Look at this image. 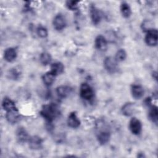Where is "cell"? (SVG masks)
<instances>
[{
    "label": "cell",
    "mask_w": 158,
    "mask_h": 158,
    "mask_svg": "<svg viewBox=\"0 0 158 158\" xmlns=\"http://www.w3.org/2000/svg\"><path fill=\"white\" fill-rule=\"evenodd\" d=\"M2 106L4 110L9 112L10 110L17 109L15 102L9 98H4L2 102Z\"/></svg>",
    "instance_id": "2e32d148"
},
{
    "label": "cell",
    "mask_w": 158,
    "mask_h": 158,
    "mask_svg": "<svg viewBox=\"0 0 158 158\" xmlns=\"http://www.w3.org/2000/svg\"><path fill=\"white\" fill-rule=\"evenodd\" d=\"M131 92L132 96L136 99H139L143 96L144 89L143 88L139 85H133L131 88Z\"/></svg>",
    "instance_id": "4fadbf2b"
},
{
    "label": "cell",
    "mask_w": 158,
    "mask_h": 158,
    "mask_svg": "<svg viewBox=\"0 0 158 158\" xmlns=\"http://www.w3.org/2000/svg\"><path fill=\"white\" fill-rule=\"evenodd\" d=\"M56 76L52 73L51 71L46 72L42 76V80L44 84L48 86L52 85L55 80V77Z\"/></svg>",
    "instance_id": "ffe728a7"
},
{
    "label": "cell",
    "mask_w": 158,
    "mask_h": 158,
    "mask_svg": "<svg viewBox=\"0 0 158 158\" xmlns=\"http://www.w3.org/2000/svg\"><path fill=\"white\" fill-rule=\"evenodd\" d=\"M56 92L57 95L62 98L67 97L72 92V88L68 86H60L57 88Z\"/></svg>",
    "instance_id": "ac0fdd59"
},
{
    "label": "cell",
    "mask_w": 158,
    "mask_h": 158,
    "mask_svg": "<svg viewBox=\"0 0 158 158\" xmlns=\"http://www.w3.org/2000/svg\"><path fill=\"white\" fill-rule=\"evenodd\" d=\"M29 146L32 149H39L42 146L43 140L38 136H30L28 140Z\"/></svg>",
    "instance_id": "30bf717a"
},
{
    "label": "cell",
    "mask_w": 158,
    "mask_h": 158,
    "mask_svg": "<svg viewBox=\"0 0 158 158\" xmlns=\"http://www.w3.org/2000/svg\"><path fill=\"white\" fill-rule=\"evenodd\" d=\"M16 137L18 141L22 143L28 142L30 138L28 132L23 127L18 128L16 131Z\"/></svg>",
    "instance_id": "52a82bcc"
},
{
    "label": "cell",
    "mask_w": 158,
    "mask_h": 158,
    "mask_svg": "<svg viewBox=\"0 0 158 158\" xmlns=\"http://www.w3.org/2000/svg\"><path fill=\"white\" fill-rule=\"evenodd\" d=\"M80 95L85 100H91L94 97V91L93 88L87 83H83L80 88Z\"/></svg>",
    "instance_id": "7a4b0ae2"
},
{
    "label": "cell",
    "mask_w": 158,
    "mask_h": 158,
    "mask_svg": "<svg viewBox=\"0 0 158 158\" xmlns=\"http://www.w3.org/2000/svg\"><path fill=\"white\" fill-rule=\"evenodd\" d=\"M67 125L69 127L73 128H77L80 125V120L75 112H72L69 115L67 118Z\"/></svg>",
    "instance_id": "ba28073f"
},
{
    "label": "cell",
    "mask_w": 158,
    "mask_h": 158,
    "mask_svg": "<svg viewBox=\"0 0 158 158\" xmlns=\"http://www.w3.org/2000/svg\"><path fill=\"white\" fill-rule=\"evenodd\" d=\"M120 12L122 16L125 18H128L130 17L131 14V7L129 4L125 2H123L120 4Z\"/></svg>",
    "instance_id": "44dd1931"
},
{
    "label": "cell",
    "mask_w": 158,
    "mask_h": 158,
    "mask_svg": "<svg viewBox=\"0 0 158 158\" xmlns=\"http://www.w3.org/2000/svg\"><path fill=\"white\" fill-rule=\"evenodd\" d=\"M104 67L110 73H115L118 70L117 62L112 57H107L104 60Z\"/></svg>",
    "instance_id": "3957f363"
},
{
    "label": "cell",
    "mask_w": 158,
    "mask_h": 158,
    "mask_svg": "<svg viewBox=\"0 0 158 158\" xmlns=\"http://www.w3.org/2000/svg\"><path fill=\"white\" fill-rule=\"evenodd\" d=\"M126 57H127L126 51L123 49H120L118 50L117 52H116L114 59L117 62H118L123 61L126 59Z\"/></svg>",
    "instance_id": "cb8c5ba5"
},
{
    "label": "cell",
    "mask_w": 158,
    "mask_h": 158,
    "mask_svg": "<svg viewBox=\"0 0 158 158\" xmlns=\"http://www.w3.org/2000/svg\"><path fill=\"white\" fill-rule=\"evenodd\" d=\"M36 33L39 37L44 38L48 36V30L43 26L40 25L36 29Z\"/></svg>",
    "instance_id": "d4e9b609"
},
{
    "label": "cell",
    "mask_w": 158,
    "mask_h": 158,
    "mask_svg": "<svg viewBox=\"0 0 158 158\" xmlns=\"http://www.w3.org/2000/svg\"><path fill=\"white\" fill-rule=\"evenodd\" d=\"M110 135L107 130L100 131L97 135V139L101 144H105L109 141Z\"/></svg>",
    "instance_id": "5bb4252c"
},
{
    "label": "cell",
    "mask_w": 158,
    "mask_h": 158,
    "mask_svg": "<svg viewBox=\"0 0 158 158\" xmlns=\"http://www.w3.org/2000/svg\"><path fill=\"white\" fill-rule=\"evenodd\" d=\"M52 24L56 30L60 31L65 28L66 26V20L62 14H57L54 18Z\"/></svg>",
    "instance_id": "8992f818"
},
{
    "label": "cell",
    "mask_w": 158,
    "mask_h": 158,
    "mask_svg": "<svg viewBox=\"0 0 158 158\" xmlns=\"http://www.w3.org/2000/svg\"><path fill=\"white\" fill-rule=\"evenodd\" d=\"M20 72L16 68H14L12 70H9V72L8 73V75L9 76V78L12 79H17L19 77Z\"/></svg>",
    "instance_id": "83f0119b"
},
{
    "label": "cell",
    "mask_w": 158,
    "mask_h": 158,
    "mask_svg": "<svg viewBox=\"0 0 158 158\" xmlns=\"http://www.w3.org/2000/svg\"><path fill=\"white\" fill-rule=\"evenodd\" d=\"M95 47L99 51H104L107 49V42L105 37L102 35H98L94 41Z\"/></svg>",
    "instance_id": "8fae6325"
},
{
    "label": "cell",
    "mask_w": 158,
    "mask_h": 158,
    "mask_svg": "<svg viewBox=\"0 0 158 158\" xmlns=\"http://www.w3.org/2000/svg\"><path fill=\"white\" fill-rule=\"evenodd\" d=\"M153 26H154V24L152 22L149 20H145L144 22H143L141 25V28L144 31L147 32L151 30L154 29Z\"/></svg>",
    "instance_id": "4316f807"
},
{
    "label": "cell",
    "mask_w": 158,
    "mask_h": 158,
    "mask_svg": "<svg viewBox=\"0 0 158 158\" xmlns=\"http://www.w3.org/2000/svg\"><path fill=\"white\" fill-rule=\"evenodd\" d=\"M64 70V66L62 63L60 62H56L52 63L51 65V72L56 76L61 74Z\"/></svg>",
    "instance_id": "d6986e66"
},
{
    "label": "cell",
    "mask_w": 158,
    "mask_h": 158,
    "mask_svg": "<svg viewBox=\"0 0 158 158\" xmlns=\"http://www.w3.org/2000/svg\"><path fill=\"white\" fill-rule=\"evenodd\" d=\"M157 30L155 28L147 31L145 36L146 43L150 46H155L157 44Z\"/></svg>",
    "instance_id": "277c9868"
},
{
    "label": "cell",
    "mask_w": 158,
    "mask_h": 158,
    "mask_svg": "<svg viewBox=\"0 0 158 158\" xmlns=\"http://www.w3.org/2000/svg\"><path fill=\"white\" fill-rule=\"evenodd\" d=\"M136 110V106L134 103L131 102H128L125 104L122 108V112L123 114L125 116H130Z\"/></svg>",
    "instance_id": "e0dca14e"
},
{
    "label": "cell",
    "mask_w": 158,
    "mask_h": 158,
    "mask_svg": "<svg viewBox=\"0 0 158 158\" xmlns=\"http://www.w3.org/2000/svg\"><path fill=\"white\" fill-rule=\"evenodd\" d=\"M90 14L93 23L94 25H98L99 23L102 18L101 14L100 13L99 10L94 6H92L90 9Z\"/></svg>",
    "instance_id": "9a60e30c"
},
{
    "label": "cell",
    "mask_w": 158,
    "mask_h": 158,
    "mask_svg": "<svg viewBox=\"0 0 158 158\" xmlns=\"http://www.w3.org/2000/svg\"><path fill=\"white\" fill-rule=\"evenodd\" d=\"M129 128L133 135H138L141 132L142 124L138 118L133 117L130 120Z\"/></svg>",
    "instance_id": "5b68a950"
},
{
    "label": "cell",
    "mask_w": 158,
    "mask_h": 158,
    "mask_svg": "<svg viewBox=\"0 0 158 158\" xmlns=\"http://www.w3.org/2000/svg\"><path fill=\"white\" fill-rule=\"evenodd\" d=\"M59 109L56 104L51 103L43 106L40 114L48 123H51L59 115Z\"/></svg>",
    "instance_id": "6da1fadb"
},
{
    "label": "cell",
    "mask_w": 158,
    "mask_h": 158,
    "mask_svg": "<svg viewBox=\"0 0 158 158\" xmlns=\"http://www.w3.org/2000/svg\"><path fill=\"white\" fill-rule=\"evenodd\" d=\"M149 117L152 122L157 124L158 118V111L157 107L156 106H151L149 111Z\"/></svg>",
    "instance_id": "7402d4cb"
},
{
    "label": "cell",
    "mask_w": 158,
    "mask_h": 158,
    "mask_svg": "<svg viewBox=\"0 0 158 158\" xmlns=\"http://www.w3.org/2000/svg\"><path fill=\"white\" fill-rule=\"evenodd\" d=\"M40 60L43 65H47L51 63L52 60V57L49 53L47 52H44L41 54L40 56Z\"/></svg>",
    "instance_id": "603a6c76"
},
{
    "label": "cell",
    "mask_w": 158,
    "mask_h": 158,
    "mask_svg": "<svg viewBox=\"0 0 158 158\" xmlns=\"http://www.w3.org/2000/svg\"><path fill=\"white\" fill-rule=\"evenodd\" d=\"M78 2H79L77 1H66L65 6L69 9L71 10H75L78 7Z\"/></svg>",
    "instance_id": "484cf974"
},
{
    "label": "cell",
    "mask_w": 158,
    "mask_h": 158,
    "mask_svg": "<svg viewBox=\"0 0 158 158\" xmlns=\"http://www.w3.org/2000/svg\"><path fill=\"white\" fill-rule=\"evenodd\" d=\"M17 56L16 49L13 48H7L4 52V60L8 62H11L14 61Z\"/></svg>",
    "instance_id": "7c38bea8"
},
{
    "label": "cell",
    "mask_w": 158,
    "mask_h": 158,
    "mask_svg": "<svg viewBox=\"0 0 158 158\" xmlns=\"http://www.w3.org/2000/svg\"><path fill=\"white\" fill-rule=\"evenodd\" d=\"M6 118L8 122L10 123H15L20 120V115L17 109L7 112Z\"/></svg>",
    "instance_id": "9c48e42d"
}]
</instances>
